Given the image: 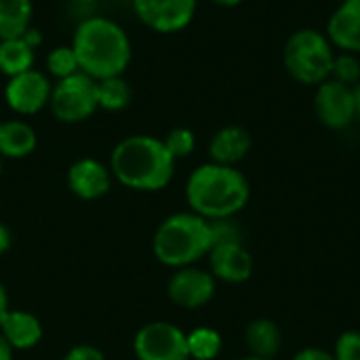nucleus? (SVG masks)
<instances>
[{"label": "nucleus", "instance_id": "obj_22", "mask_svg": "<svg viewBox=\"0 0 360 360\" xmlns=\"http://www.w3.org/2000/svg\"><path fill=\"white\" fill-rule=\"evenodd\" d=\"M188 342V356L194 360H215L221 352V335L211 327H198L186 333Z\"/></svg>", "mask_w": 360, "mask_h": 360}, {"label": "nucleus", "instance_id": "obj_13", "mask_svg": "<svg viewBox=\"0 0 360 360\" xmlns=\"http://www.w3.org/2000/svg\"><path fill=\"white\" fill-rule=\"evenodd\" d=\"M68 186L80 200H97L110 192L112 171L95 158H80L68 169Z\"/></svg>", "mask_w": 360, "mask_h": 360}, {"label": "nucleus", "instance_id": "obj_16", "mask_svg": "<svg viewBox=\"0 0 360 360\" xmlns=\"http://www.w3.org/2000/svg\"><path fill=\"white\" fill-rule=\"evenodd\" d=\"M0 335L13 350H32L42 340V325L25 310H8L0 325Z\"/></svg>", "mask_w": 360, "mask_h": 360}, {"label": "nucleus", "instance_id": "obj_23", "mask_svg": "<svg viewBox=\"0 0 360 360\" xmlns=\"http://www.w3.org/2000/svg\"><path fill=\"white\" fill-rule=\"evenodd\" d=\"M46 70L51 76H55L57 80L61 78H68L76 72H80V65H78V57L70 46H55L49 55H46Z\"/></svg>", "mask_w": 360, "mask_h": 360}, {"label": "nucleus", "instance_id": "obj_19", "mask_svg": "<svg viewBox=\"0 0 360 360\" xmlns=\"http://www.w3.org/2000/svg\"><path fill=\"white\" fill-rule=\"evenodd\" d=\"M32 0H0V40L21 38L32 27Z\"/></svg>", "mask_w": 360, "mask_h": 360}, {"label": "nucleus", "instance_id": "obj_25", "mask_svg": "<svg viewBox=\"0 0 360 360\" xmlns=\"http://www.w3.org/2000/svg\"><path fill=\"white\" fill-rule=\"evenodd\" d=\"M162 143H165V148L169 150V154H171L175 160H179V158H186V156H190V154L194 152V148H196V137H194V133H192L190 129L177 127V129H171V131L165 135Z\"/></svg>", "mask_w": 360, "mask_h": 360}, {"label": "nucleus", "instance_id": "obj_12", "mask_svg": "<svg viewBox=\"0 0 360 360\" xmlns=\"http://www.w3.org/2000/svg\"><path fill=\"white\" fill-rule=\"evenodd\" d=\"M207 257L215 281L228 285H240L247 283L253 274V257L243 243L213 245Z\"/></svg>", "mask_w": 360, "mask_h": 360}, {"label": "nucleus", "instance_id": "obj_24", "mask_svg": "<svg viewBox=\"0 0 360 360\" xmlns=\"http://www.w3.org/2000/svg\"><path fill=\"white\" fill-rule=\"evenodd\" d=\"M331 80H338L346 86H354L360 82V59L352 53H335Z\"/></svg>", "mask_w": 360, "mask_h": 360}, {"label": "nucleus", "instance_id": "obj_7", "mask_svg": "<svg viewBox=\"0 0 360 360\" xmlns=\"http://www.w3.org/2000/svg\"><path fill=\"white\" fill-rule=\"evenodd\" d=\"M133 352L137 360H190L186 333L167 321L143 325L133 340Z\"/></svg>", "mask_w": 360, "mask_h": 360}, {"label": "nucleus", "instance_id": "obj_4", "mask_svg": "<svg viewBox=\"0 0 360 360\" xmlns=\"http://www.w3.org/2000/svg\"><path fill=\"white\" fill-rule=\"evenodd\" d=\"M213 247L209 219L196 213H175L167 217L152 240L156 259L169 268H188L207 257Z\"/></svg>", "mask_w": 360, "mask_h": 360}, {"label": "nucleus", "instance_id": "obj_5", "mask_svg": "<svg viewBox=\"0 0 360 360\" xmlns=\"http://www.w3.org/2000/svg\"><path fill=\"white\" fill-rule=\"evenodd\" d=\"M335 46L325 32L304 27L293 32L283 49V63L289 76L306 86H319L331 78Z\"/></svg>", "mask_w": 360, "mask_h": 360}, {"label": "nucleus", "instance_id": "obj_26", "mask_svg": "<svg viewBox=\"0 0 360 360\" xmlns=\"http://www.w3.org/2000/svg\"><path fill=\"white\" fill-rule=\"evenodd\" d=\"M211 224V234H213V245L219 243H243V230L234 221V217L226 219H213Z\"/></svg>", "mask_w": 360, "mask_h": 360}, {"label": "nucleus", "instance_id": "obj_18", "mask_svg": "<svg viewBox=\"0 0 360 360\" xmlns=\"http://www.w3.org/2000/svg\"><path fill=\"white\" fill-rule=\"evenodd\" d=\"M36 131L23 120L0 122V156L4 158H25L36 150Z\"/></svg>", "mask_w": 360, "mask_h": 360}, {"label": "nucleus", "instance_id": "obj_11", "mask_svg": "<svg viewBox=\"0 0 360 360\" xmlns=\"http://www.w3.org/2000/svg\"><path fill=\"white\" fill-rule=\"evenodd\" d=\"M215 287H217V281L213 278L211 272L188 266V268L175 270V274L169 278L167 293L175 306L186 308V310H196V308L207 306L213 300Z\"/></svg>", "mask_w": 360, "mask_h": 360}, {"label": "nucleus", "instance_id": "obj_37", "mask_svg": "<svg viewBox=\"0 0 360 360\" xmlns=\"http://www.w3.org/2000/svg\"><path fill=\"white\" fill-rule=\"evenodd\" d=\"M0 175H2V156H0Z\"/></svg>", "mask_w": 360, "mask_h": 360}, {"label": "nucleus", "instance_id": "obj_14", "mask_svg": "<svg viewBox=\"0 0 360 360\" xmlns=\"http://www.w3.org/2000/svg\"><path fill=\"white\" fill-rule=\"evenodd\" d=\"M325 34L342 53L360 55V0H342L327 21Z\"/></svg>", "mask_w": 360, "mask_h": 360}, {"label": "nucleus", "instance_id": "obj_3", "mask_svg": "<svg viewBox=\"0 0 360 360\" xmlns=\"http://www.w3.org/2000/svg\"><path fill=\"white\" fill-rule=\"evenodd\" d=\"M110 171L124 188L158 192L171 184L175 158L169 154L162 139L152 135H131L112 150Z\"/></svg>", "mask_w": 360, "mask_h": 360}, {"label": "nucleus", "instance_id": "obj_31", "mask_svg": "<svg viewBox=\"0 0 360 360\" xmlns=\"http://www.w3.org/2000/svg\"><path fill=\"white\" fill-rule=\"evenodd\" d=\"M11 243H13L11 230L4 224H0V255H4L11 249Z\"/></svg>", "mask_w": 360, "mask_h": 360}, {"label": "nucleus", "instance_id": "obj_20", "mask_svg": "<svg viewBox=\"0 0 360 360\" xmlns=\"http://www.w3.org/2000/svg\"><path fill=\"white\" fill-rule=\"evenodd\" d=\"M36 53L23 38L0 40V72L8 78L34 68Z\"/></svg>", "mask_w": 360, "mask_h": 360}, {"label": "nucleus", "instance_id": "obj_27", "mask_svg": "<svg viewBox=\"0 0 360 360\" xmlns=\"http://www.w3.org/2000/svg\"><path fill=\"white\" fill-rule=\"evenodd\" d=\"M331 354L335 360H360V331L342 333Z\"/></svg>", "mask_w": 360, "mask_h": 360}, {"label": "nucleus", "instance_id": "obj_21", "mask_svg": "<svg viewBox=\"0 0 360 360\" xmlns=\"http://www.w3.org/2000/svg\"><path fill=\"white\" fill-rule=\"evenodd\" d=\"M133 91L122 76L97 80V101L105 112H120L131 103Z\"/></svg>", "mask_w": 360, "mask_h": 360}, {"label": "nucleus", "instance_id": "obj_15", "mask_svg": "<svg viewBox=\"0 0 360 360\" xmlns=\"http://www.w3.org/2000/svg\"><path fill=\"white\" fill-rule=\"evenodd\" d=\"M251 143L253 141L247 129L238 124H228L211 137V143H209L211 162L236 167L251 152Z\"/></svg>", "mask_w": 360, "mask_h": 360}, {"label": "nucleus", "instance_id": "obj_10", "mask_svg": "<svg viewBox=\"0 0 360 360\" xmlns=\"http://www.w3.org/2000/svg\"><path fill=\"white\" fill-rule=\"evenodd\" d=\"M51 89L53 84L46 78V74L32 68L23 74L8 78L4 86V99L13 112L21 116H32L38 114L44 105H49Z\"/></svg>", "mask_w": 360, "mask_h": 360}, {"label": "nucleus", "instance_id": "obj_1", "mask_svg": "<svg viewBox=\"0 0 360 360\" xmlns=\"http://www.w3.org/2000/svg\"><path fill=\"white\" fill-rule=\"evenodd\" d=\"M80 72L93 80L122 76L133 57L131 38L110 17H86L78 23L72 40Z\"/></svg>", "mask_w": 360, "mask_h": 360}, {"label": "nucleus", "instance_id": "obj_33", "mask_svg": "<svg viewBox=\"0 0 360 360\" xmlns=\"http://www.w3.org/2000/svg\"><path fill=\"white\" fill-rule=\"evenodd\" d=\"M13 348L8 346V342L0 335V360H13Z\"/></svg>", "mask_w": 360, "mask_h": 360}, {"label": "nucleus", "instance_id": "obj_28", "mask_svg": "<svg viewBox=\"0 0 360 360\" xmlns=\"http://www.w3.org/2000/svg\"><path fill=\"white\" fill-rule=\"evenodd\" d=\"M63 360H105V356L99 348H95L91 344H80V346H74L72 350H68Z\"/></svg>", "mask_w": 360, "mask_h": 360}, {"label": "nucleus", "instance_id": "obj_30", "mask_svg": "<svg viewBox=\"0 0 360 360\" xmlns=\"http://www.w3.org/2000/svg\"><path fill=\"white\" fill-rule=\"evenodd\" d=\"M21 38H23V40H25V42H27V44H30L34 51H36V49L42 44V34H40V30H36V27H30V30H27V32L21 36Z\"/></svg>", "mask_w": 360, "mask_h": 360}, {"label": "nucleus", "instance_id": "obj_34", "mask_svg": "<svg viewBox=\"0 0 360 360\" xmlns=\"http://www.w3.org/2000/svg\"><path fill=\"white\" fill-rule=\"evenodd\" d=\"M352 93H354V108H356V118H360V82H356L352 86Z\"/></svg>", "mask_w": 360, "mask_h": 360}, {"label": "nucleus", "instance_id": "obj_9", "mask_svg": "<svg viewBox=\"0 0 360 360\" xmlns=\"http://www.w3.org/2000/svg\"><path fill=\"white\" fill-rule=\"evenodd\" d=\"M198 0H133L135 15L143 25L160 34H173L190 25Z\"/></svg>", "mask_w": 360, "mask_h": 360}, {"label": "nucleus", "instance_id": "obj_36", "mask_svg": "<svg viewBox=\"0 0 360 360\" xmlns=\"http://www.w3.org/2000/svg\"><path fill=\"white\" fill-rule=\"evenodd\" d=\"M238 360H272V359H259V356H245V359H238Z\"/></svg>", "mask_w": 360, "mask_h": 360}, {"label": "nucleus", "instance_id": "obj_32", "mask_svg": "<svg viewBox=\"0 0 360 360\" xmlns=\"http://www.w3.org/2000/svg\"><path fill=\"white\" fill-rule=\"evenodd\" d=\"M8 310H11V308H8V295H6L4 285L0 283V325H2V321H4V316H6Z\"/></svg>", "mask_w": 360, "mask_h": 360}, {"label": "nucleus", "instance_id": "obj_35", "mask_svg": "<svg viewBox=\"0 0 360 360\" xmlns=\"http://www.w3.org/2000/svg\"><path fill=\"white\" fill-rule=\"evenodd\" d=\"M215 4H219V6H238L240 2H245V0H213Z\"/></svg>", "mask_w": 360, "mask_h": 360}, {"label": "nucleus", "instance_id": "obj_8", "mask_svg": "<svg viewBox=\"0 0 360 360\" xmlns=\"http://www.w3.org/2000/svg\"><path fill=\"white\" fill-rule=\"evenodd\" d=\"M314 114L319 122L331 131H342L350 127L356 118L352 86H346L331 78L321 82L314 95Z\"/></svg>", "mask_w": 360, "mask_h": 360}, {"label": "nucleus", "instance_id": "obj_29", "mask_svg": "<svg viewBox=\"0 0 360 360\" xmlns=\"http://www.w3.org/2000/svg\"><path fill=\"white\" fill-rule=\"evenodd\" d=\"M293 360H335L333 359V354L331 352H327V350H323V348H304V350H300Z\"/></svg>", "mask_w": 360, "mask_h": 360}, {"label": "nucleus", "instance_id": "obj_17", "mask_svg": "<svg viewBox=\"0 0 360 360\" xmlns=\"http://www.w3.org/2000/svg\"><path fill=\"white\" fill-rule=\"evenodd\" d=\"M245 344L251 352V356L259 359H272L281 352L283 335L274 321L270 319H255L245 329Z\"/></svg>", "mask_w": 360, "mask_h": 360}, {"label": "nucleus", "instance_id": "obj_6", "mask_svg": "<svg viewBox=\"0 0 360 360\" xmlns=\"http://www.w3.org/2000/svg\"><path fill=\"white\" fill-rule=\"evenodd\" d=\"M49 105L59 122L76 124L91 118L99 110L97 80H93L84 72H76L68 78L57 80L51 89Z\"/></svg>", "mask_w": 360, "mask_h": 360}, {"label": "nucleus", "instance_id": "obj_2", "mask_svg": "<svg viewBox=\"0 0 360 360\" xmlns=\"http://www.w3.org/2000/svg\"><path fill=\"white\" fill-rule=\"evenodd\" d=\"M251 198L247 177L228 165L207 162L192 171L186 184V200L192 213L213 221L238 215Z\"/></svg>", "mask_w": 360, "mask_h": 360}, {"label": "nucleus", "instance_id": "obj_38", "mask_svg": "<svg viewBox=\"0 0 360 360\" xmlns=\"http://www.w3.org/2000/svg\"><path fill=\"white\" fill-rule=\"evenodd\" d=\"M76 2H93V0H76Z\"/></svg>", "mask_w": 360, "mask_h": 360}]
</instances>
